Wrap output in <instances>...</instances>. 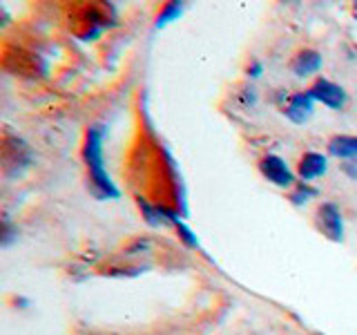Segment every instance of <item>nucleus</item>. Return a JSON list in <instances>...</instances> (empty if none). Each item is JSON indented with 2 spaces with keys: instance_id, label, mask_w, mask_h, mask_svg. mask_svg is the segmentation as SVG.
I'll list each match as a JSON object with an SVG mask.
<instances>
[{
  "instance_id": "14",
  "label": "nucleus",
  "mask_w": 357,
  "mask_h": 335,
  "mask_svg": "<svg viewBox=\"0 0 357 335\" xmlns=\"http://www.w3.org/2000/svg\"><path fill=\"white\" fill-rule=\"evenodd\" d=\"M174 228H176V232H178V239H181L183 244H188L190 248H199V241H197V237H195V232L190 230L185 223H181V221H174Z\"/></svg>"
},
{
  "instance_id": "7",
  "label": "nucleus",
  "mask_w": 357,
  "mask_h": 335,
  "mask_svg": "<svg viewBox=\"0 0 357 335\" xmlns=\"http://www.w3.org/2000/svg\"><path fill=\"white\" fill-rule=\"evenodd\" d=\"M259 172L264 179L279 188H293L295 186V172L290 170L288 163L277 154H266L259 159Z\"/></svg>"
},
{
  "instance_id": "1",
  "label": "nucleus",
  "mask_w": 357,
  "mask_h": 335,
  "mask_svg": "<svg viewBox=\"0 0 357 335\" xmlns=\"http://www.w3.org/2000/svg\"><path fill=\"white\" fill-rule=\"evenodd\" d=\"M103 141H105V128L103 126L89 128L85 134V141H83V161L87 168V186H89V193L100 201L121 197V190L114 186L112 177L105 170Z\"/></svg>"
},
{
  "instance_id": "10",
  "label": "nucleus",
  "mask_w": 357,
  "mask_h": 335,
  "mask_svg": "<svg viewBox=\"0 0 357 335\" xmlns=\"http://www.w3.org/2000/svg\"><path fill=\"white\" fill-rule=\"evenodd\" d=\"M321 70V54L317 50H299L293 59H290V72L295 76H312Z\"/></svg>"
},
{
  "instance_id": "3",
  "label": "nucleus",
  "mask_w": 357,
  "mask_h": 335,
  "mask_svg": "<svg viewBox=\"0 0 357 335\" xmlns=\"http://www.w3.org/2000/svg\"><path fill=\"white\" fill-rule=\"evenodd\" d=\"M0 63H3V70L9 72L11 76L43 78L45 74H47V63H45L43 56L27 50V47H20V45L5 43Z\"/></svg>"
},
{
  "instance_id": "5",
  "label": "nucleus",
  "mask_w": 357,
  "mask_h": 335,
  "mask_svg": "<svg viewBox=\"0 0 357 335\" xmlns=\"http://www.w3.org/2000/svg\"><path fill=\"white\" fill-rule=\"evenodd\" d=\"M308 92L312 98H315V103H321L331 110H344L346 103H349L346 89L337 83L328 81V78H317V81L308 87Z\"/></svg>"
},
{
  "instance_id": "2",
  "label": "nucleus",
  "mask_w": 357,
  "mask_h": 335,
  "mask_svg": "<svg viewBox=\"0 0 357 335\" xmlns=\"http://www.w3.org/2000/svg\"><path fill=\"white\" fill-rule=\"evenodd\" d=\"M116 9L109 3H85L72 9L70 25L81 40H96L105 29L116 25Z\"/></svg>"
},
{
  "instance_id": "6",
  "label": "nucleus",
  "mask_w": 357,
  "mask_h": 335,
  "mask_svg": "<svg viewBox=\"0 0 357 335\" xmlns=\"http://www.w3.org/2000/svg\"><path fill=\"white\" fill-rule=\"evenodd\" d=\"M317 228L324 232V237H328L331 241H342L344 237V217L342 210L333 204V201H324V204L317 208Z\"/></svg>"
},
{
  "instance_id": "16",
  "label": "nucleus",
  "mask_w": 357,
  "mask_h": 335,
  "mask_svg": "<svg viewBox=\"0 0 357 335\" xmlns=\"http://www.w3.org/2000/svg\"><path fill=\"white\" fill-rule=\"evenodd\" d=\"M261 72H264V65L259 63V61H252L248 67H245V74H248L250 78H257V76H261Z\"/></svg>"
},
{
  "instance_id": "12",
  "label": "nucleus",
  "mask_w": 357,
  "mask_h": 335,
  "mask_svg": "<svg viewBox=\"0 0 357 335\" xmlns=\"http://www.w3.org/2000/svg\"><path fill=\"white\" fill-rule=\"evenodd\" d=\"M183 14V5L181 3H176V0H172V3H165L159 11V16H156V22L154 25L156 27H165V25H170V22L178 20V16Z\"/></svg>"
},
{
  "instance_id": "8",
  "label": "nucleus",
  "mask_w": 357,
  "mask_h": 335,
  "mask_svg": "<svg viewBox=\"0 0 357 335\" xmlns=\"http://www.w3.org/2000/svg\"><path fill=\"white\" fill-rule=\"evenodd\" d=\"M312 110H315V98L310 96V92L306 89V92H295V94H290L288 100L284 103L282 112H284V117L288 121H293V123H306L312 114Z\"/></svg>"
},
{
  "instance_id": "9",
  "label": "nucleus",
  "mask_w": 357,
  "mask_h": 335,
  "mask_svg": "<svg viewBox=\"0 0 357 335\" xmlns=\"http://www.w3.org/2000/svg\"><path fill=\"white\" fill-rule=\"evenodd\" d=\"M326 170H328V159L319 152H304L297 163V177L306 184H310L312 179L324 177Z\"/></svg>"
},
{
  "instance_id": "13",
  "label": "nucleus",
  "mask_w": 357,
  "mask_h": 335,
  "mask_svg": "<svg viewBox=\"0 0 357 335\" xmlns=\"http://www.w3.org/2000/svg\"><path fill=\"white\" fill-rule=\"evenodd\" d=\"M315 195H317V188H312L306 181H297L293 186V190H290V201H293L295 206H301V204H306V201L312 199Z\"/></svg>"
},
{
  "instance_id": "4",
  "label": "nucleus",
  "mask_w": 357,
  "mask_h": 335,
  "mask_svg": "<svg viewBox=\"0 0 357 335\" xmlns=\"http://www.w3.org/2000/svg\"><path fill=\"white\" fill-rule=\"evenodd\" d=\"M0 161H3V172L7 177L22 174L31 165V150L29 145L16 134H3V143H0Z\"/></svg>"
},
{
  "instance_id": "15",
  "label": "nucleus",
  "mask_w": 357,
  "mask_h": 335,
  "mask_svg": "<svg viewBox=\"0 0 357 335\" xmlns=\"http://www.w3.org/2000/svg\"><path fill=\"white\" fill-rule=\"evenodd\" d=\"M14 232H18V230L11 228L9 219H3V244H5V246H9V241L14 239Z\"/></svg>"
},
{
  "instance_id": "11",
  "label": "nucleus",
  "mask_w": 357,
  "mask_h": 335,
  "mask_svg": "<svg viewBox=\"0 0 357 335\" xmlns=\"http://www.w3.org/2000/svg\"><path fill=\"white\" fill-rule=\"evenodd\" d=\"M328 154L335 159L357 161V137L353 134H337L328 141Z\"/></svg>"
}]
</instances>
